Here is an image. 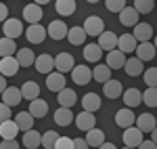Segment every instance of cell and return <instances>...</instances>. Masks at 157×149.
I'll list each match as a JSON object with an SVG mask.
<instances>
[{
  "label": "cell",
  "instance_id": "obj_1",
  "mask_svg": "<svg viewBox=\"0 0 157 149\" xmlns=\"http://www.w3.org/2000/svg\"><path fill=\"white\" fill-rule=\"evenodd\" d=\"M143 135H145V132H143L138 126H130V128H124L121 141H124L128 147H136V149H138V145L145 141V139H143Z\"/></svg>",
  "mask_w": 157,
  "mask_h": 149
},
{
  "label": "cell",
  "instance_id": "obj_2",
  "mask_svg": "<svg viewBox=\"0 0 157 149\" xmlns=\"http://www.w3.org/2000/svg\"><path fill=\"white\" fill-rule=\"evenodd\" d=\"M71 80L80 86H86L90 80H94V76H92V69L88 65H75L71 72Z\"/></svg>",
  "mask_w": 157,
  "mask_h": 149
},
{
  "label": "cell",
  "instance_id": "obj_3",
  "mask_svg": "<svg viewBox=\"0 0 157 149\" xmlns=\"http://www.w3.org/2000/svg\"><path fill=\"white\" fill-rule=\"evenodd\" d=\"M19 67H21V63L17 61V57H2V59H0V74L4 76V78L17 76Z\"/></svg>",
  "mask_w": 157,
  "mask_h": 149
},
{
  "label": "cell",
  "instance_id": "obj_4",
  "mask_svg": "<svg viewBox=\"0 0 157 149\" xmlns=\"http://www.w3.org/2000/svg\"><path fill=\"white\" fill-rule=\"evenodd\" d=\"M84 29L88 36H101L103 32H105V21L101 19V17H97V15H92V17H88L84 21Z\"/></svg>",
  "mask_w": 157,
  "mask_h": 149
},
{
  "label": "cell",
  "instance_id": "obj_5",
  "mask_svg": "<svg viewBox=\"0 0 157 149\" xmlns=\"http://www.w3.org/2000/svg\"><path fill=\"white\" fill-rule=\"evenodd\" d=\"M46 29H48V38H52V40H63V38H67V34H69L67 23H65V21H61V19L50 21Z\"/></svg>",
  "mask_w": 157,
  "mask_h": 149
},
{
  "label": "cell",
  "instance_id": "obj_6",
  "mask_svg": "<svg viewBox=\"0 0 157 149\" xmlns=\"http://www.w3.org/2000/svg\"><path fill=\"white\" fill-rule=\"evenodd\" d=\"M48 34V29H44L40 23H34L27 27V32H25V38H27V42H32V44H42L44 42V38Z\"/></svg>",
  "mask_w": 157,
  "mask_h": 149
},
{
  "label": "cell",
  "instance_id": "obj_7",
  "mask_svg": "<svg viewBox=\"0 0 157 149\" xmlns=\"http://www.w3.org/2000/svg\"><path fill=\"white\" fill-rule=\"evenodd\" d=\"M2 34L6 38H19L23 34V23L19 21V19H9V21H4L2 23Z\"/></svg>",
  "mask_w": 157,
  "mask_h": 149
},
{
  "label": "cell",
  "instance_id": "obj_8",
  "mask_svg": "<svg viewBox=\"0 0 157 149\" xmlns=\"http://www.w3.org/2000/svg\"><path fill=\"white\" fill-rule=\"evenodd\" d=\"M55 67H57V72H61V74L73 72L75 61H73V57L69 55V53H59V55L55 57Z\"/></svg>",
  "mask_w": 157,
  "mask_h": 149
},
{
  "label": "cell",
  "instance_id": "obj_9",
  "mask_svg": "<svg viewBox=\"0 0 157 149\" xmlns=\"http://www.w3.org/2000/svg\"><path fill=\"white\" fill-rule=\"evenodd\" d=\"M42 15H44V11L40 9V4H36V2H32V4H27V6H23V19H25V21H27L29 25L40 23Z\"/></svg>",
  "mask_w": 157,
  "mask_h": 149
},
{
  "label": "cell",
  "instance_id": "obj_10",
  "mask_svg": "<svg viewBox=\"0 0 157 149\" xmlns=\"http://www.w3.org/2000/svg\"><path fill=\"white\" fill-rule=\"evenodd\" d=\"M94 113L92 112H82L75 116V128H80V130H84V132H88V130H92L94 128Z\"/></svg>",
  "mask_w": 157,
  "mask_h": 149
},
{
  "label": "cell",
  "instance_id": "obj_11",
  "mask_svg": "<svg viewBox=\"0 0 157 149\" xmlns=\"http://www.w3.org/2000/svg\"><path fill=\"white\" fill-rule=\"evenodd\" d=\"M121 99H124V105L126 107H138L140 103H143V92L138 90V88H128V90H124V95H121Z\"/></svg>",
  "mask_w": 157,
  "mask_h": 149
},
{
  "label": "cell",
  "instance_id": "obj_12",
  "mask_svg": "<svg viewBox=\"0 0 157 149\" xmlns=\"http://www.w3.org/2000/svg\"><path fill=\"white\" fill-rule=\"evenodd\" d=\"M115 124L121 126V128H130V126L136 124V116L132 113L130 107H124V109H120L115 113Z\"/></svg>",
  "mask_w": 157,
  "mask_h": 149
},
{
  "label": "cell",
  "instance_id": "obj_13",
  "mask_svg": "<svg viewBox=\"0 0 157 149\" xmlns=\"http://www.w3.org/2000/svg\"><path fill=\"white\" fill-rule=\"evenodd\" d=\"M34 67H36L40 74H46V76L52 74V69H57V67H55V59H52L50 55H46V53H44V55H40V57H36Z\"/></svg>",
  "mask_w": 157,
  "mask_h": 149
},
{
  "label": "cell",
  "instance_id": "obj_14",
  "mask_svg": "<svg viewBox=\"0 0 157 149\" xmlns=\"http://www.w3.org/2000/svg\"><path fill=\"white\" fill-rule=\"evenodd\" d=\"M19 130H21V128H19V124H17L15 120L0 122V137H2V141H13V139L17 137Z\"/></svg>",
  "mask_w": 157,
  "mask_h": 149
},
{
  "label": "cell",
  "instance_id": "obj_15",
  "mask_svg": "<svg viewBox=\"0 0 157 149\" xmlns=\"http://www.w3.org/2000/svg\"><path fill=\"white\" fill-rule=\"evenodd\" d=\"M117 42H120V36H115L113 32H107V29L98 36V46L103 50H107V53L117 49Z\"/></svg>",
  "mask_w": 157,
  "mask_h": 149
},
{
  "label": "cell",
  "instance_id": "obj_16",
  "mask_svg": "<svg viewBox=\"0 0 157 149\" xmlns=\"http://www.w3.org/2000/svg\"><path fill=\"white\" fill-rule=\"evenodd\" d=\"M117 49H120L121 53H126V55L136 53V49H138V40L134 38V34H124V36H120Z\"/></svg>",
  "mask_w": 157,
  "mask_h": 149
},
{
  "label": "cell",
  "instance_id": "obj_17",
  "mask_svg": "<svg viewBox=\"0 0 157 149\" xmlns=\"http://www.w3.org/2000/svg\"><path fill=\"white\" fill-rule=\"evenodd\" d=\"M103 92H105L107 99H117V97L124 95V86H121L120 80H113V78H111L109 82L103 84Z\"/></svg>",
  "mask_w": 157,
  "mask_h": 149
},
{
  "label": "cell",
  "instance_id": "obj_18",
  "mask_svg": "<svg viewBox=\"0 0 157 149\" xmlns=\"http://www.w3.org/2000/svg\"><path fill=\"white\" fill-rule=\"evenodd\" d=\"M46 86H48V90H52V92H61V90L65 88V76L55 69L52 74L46 76Z\"/></svg>",
  "mask_w": 157,
  "mask_h": 149
},
{
  "label": "cell",
  "instance_id": "obj_19",
  "mask_svg": "<svg viewBox=\"0 0 157 149\" xmlns=\"http://www.w3.org/2000/svg\"><path fill=\"white\" fill-rule=\"evenodd\" d=\"M155 44L153 42H138V49H136V57L140 59V61H151V59H155Z\"/></svg>",
  "mask_w": 157,
  "mask_h": 149
},
{
  "label": "cell",
  "instance_id": "obj_20",
  "mask_svg": "<svg viewBox=\"0 0 157 149\" xmlns=\"http://www.w3.org/2000/svg\"><path fill=\"white\" fill-rule=\"evenodd\" d=\"M86 29L84 25H73V27H69V34H67V40H69V44H73V46H80V44H84L86 42Z\"/></svg>",
  "mask_w": 157,
  "mask_h": 149
},
{
  "label": "cell",
  "instance_id": "obj_21",
  "mask_svg": "<svg viewBox=\"0 0 157 149\" xmlns=\"http://www.w3.org/2000/svg\"><path fill=\"white\" fill-rule=\"evenodd\" d=\"M126 53H121L120 49L115 50H109L107 53V65L111 67V69H120V67H124L126 65Z\"/></svg>",
  "mask_w": 157,
  "mask_h": 149
},
{
  "label": "cell",
  "instance_id": "obj_22",
  "mask_svg": "<svg viewBox=\"0 0 157 149\" xmlns=\"http://www.w3.org/2000/svg\"><path fill=\"white\" fill-rule=\"evenodd\" d=\"M21 99H23V92H21V88H6L4 92H2V103H6V105H11V107H15V105H19L21 103Z\"/></svg>",
  "mask_w": 157,
  "mask_h": 149
},
{
  "label": "cell",
  "instance_id": "obj_23",
  "mask_svg": "<svg viewBox=\"0 0 157 149\" xmlns=\"http://www.w3.org/2000/svg\"><path fill=\"white\" fill-rule=\"evenodd\" d=\"M84 59L88 63H98L103 59V49L98 46V42H92V44L84 46Z\"/></svg>",
  "mask_w": 157,
  "mask_h": 149
},
{
  "label": "cell",
  "instance_id": "obj_24",
  "mask_svg": "<svg viewBox=\"0 0 157 149\" xmlns=\"http://www.w3.org/2000/svg\"><path fill=\"white\" fill-rule=\"evenodd\" d=\"M138 15H140V13L136 11L134 6H126V9L120 13V23L126 25V27H130V25H138Z\"/></svg>",
  "mask_w": 157,
  "mask_h": 149
},
{
  "label": "cell",
  "instance_id": "obj_25",
  "mask_svg": "<svg viewBox=\"0 0 157 149\" xmlns=\"http://www.w3.org/2000/svg\"><path fill=\"white\" fill-rule=\"evenodd\" d=\"M134 126H138L143 132H153L157 128V120L151 116V113H140L138 118H136V124Z\"/></svg>",
  "mask_w": 157,
  "mask_h": 149
},
{
  "label": "cell",
  "instance_id": "obj_26",
  "mask_svg": "<svg viewBox=\"0 0 157 149\" xmlns=\"http://www.w3.org/2000/svg\"><path fill=\"white\" fill-rule=\"evenodd\" d=\"M78 101V95L73 92L71 88H63L61 92H57V103L59 107H73Z\"/></svg>",
  "mask_w": 157,
  "mask_h": 149
},
{
  "label": "cell",
  "instance_id": "obj_27",
  "mask_svg": "<svg viewBox=\"0 0 157 149\" xmlns=\"http://www.w3.org/2000/svg\"><path fill=\"white\" fill-rule=\"evenodd\" d=\"M71 122H75V118H73L69 107H61L55 112V124L57 126H69Z\"/></svg>",
  "mask_w": 157,
  "mask_h": 149
},
{
  "label": "cell",
  "instance_id": "obj_28",
  "mask_svg": "<svg viewBox=\"0 0 157 149\" xmlns=\"http://www.w3.org/2000/svg\"><path fill=\"white\" fill-rule=\"evenodd\" d=\"M25 145V149H36L38 145H42V135L38 132V130H27V132H23V141H21Z\"/></svg>",
  "mask_w": 157,
  "mask_h": 149
},
{
  "label": "cell",
  "instance_id": "obj_29",
  "mask_svg": "<svg viewBox=\"0 0 157 149\" xmlns=\"http://www.w3.org/2000/svg\"><path fill=\"white\" fill-rule=\"evenodd\" d=\"M134 38H136L138 42H149V40L153 38V27H151L149 23L134 25Z\"/></svg>",
  "mask_w": 157,
  "mask_h": 149
},
{
  "label": "cell",
  "instance_id": "obj_30",
  "mask_svg": "<svg viewBox=\"0 0 157 149\" xmlns=\"http://www.w3.org/2000/svg\"><path fill=\"white\" fill-rule=\"evenodd\" d=\"M82 107H84L86 112H98L101 109V97H98L97 92H88L84 95V99H82Z\"/></svg>",
  "mask_w": 157,
  "mask_h": 149
},
{
  "label": "cell",
  "instance_id": "obj_31",
  "mask_svg": "<svg viewBox=\"0 0 157 149\" xmlns=\"http://www.w3.org/2000/svg\"><path fill=\"white\" fill-rule=\"evenodd\" d=\"M48 112V103L44 99H36V101H29V113L34 118H44Z\"/></svg>",
  "mask_w": 157,
  "mask_h": 149
},
{
  "label": "cell",
  "instance_id": "obj_32",
  "mask_svg": "<svg viewBox=\"0 0 157 149\" xmlns=\"http://www.w3.org/2000/svg\"><path fill=\"white\" fill-rule=\"evenodd\" d=\"M34 116L29 112H19L17 116H15V122L19 124V128L23 130V132H27V130H32V126H34Z\"/></svg>",
  "mask_w": 157,
  "mask_h": 149
},
{
  "label": "cell",
  "instance_id": "obj_33",
  "mask_svg": "<svg viewBox=\"0 0 157 149\" xmlns=\"http://www.w3.org/2000/svg\"><path fill=\"white\" fill-rule=\"evenodd\" d=\"M0 55L2 57H15L17 55V44H15L13 38L2 36V40H0Z\"/></svg>",
  "mask_w": 157,
  "mask_h": 149
},
{
  "label": "cell",
  "instance_id": "obj_34",
  "mask_svg": "<svg viewBox=\"0 0 157 149\" xmlns=\"http://www.w3.org/2000/svg\"><path fill=\"white\" fill-rule=\"evenodd\" d=\"M21 92H23V99H27V101H36V99H40V86H38L36 82H25L23 86H21Z\"/></svg>",
  "mask_w": 157,
  "mask_h": 149
},
{
  "label": "cell",
  "instance_id": "obj_35",
  "mask_svg": "<svg viewBox=\"0 0 157 149\" xmlns=\"http://www.w3.org/2000/svg\"><path fill=\"white\" fill-rule=\"evenodd\" d=\"M15 57H17V61L21 63V67H29V65L36 63V55L32 53V49H19Z\"/></svg>",
  "mask_w": 157,
  "mask_h": 149
},
{
  "label": "cell",
  "instance_id": "obj_36",
  "mask_svg": "<svg viewBox=\"0 0 157 149\" xmlns=\"http://www.w3.org/2000/svg\"><path fill=\"white\" fill-rule=\"evenodd\" d=\"M124 69H126V74L130 76V78H136V76L143 74V61H140L138 57L128 59V61H126V65H124Z\"/></svg>",
  "mask_w": 157,
  "mask_h": 149
},
{
  "label": "cell",
  "instance_id": "obj_37",
  "mask_svg": "<svg viewBox=\"0 0 157 149\" xmlns=\"http://www.w3.org/2000/svg\"><path fill=\"white\" fill-rule=\"evenodd\" d=\"M55 11L59 15H63V17H69V15L75 13V0H57Z\"/></svg>",
  "mask_w": 157,
  "mask_h": 149
},
{
  "label": "cell",
  "instance_id": "obj_38",
  "mask_svg": "<svg viewBox=\"0 0 157 149\" xmlns=\"http://www.w3.org/2000/svg\"><path fill=\"white\" fill-rule=\"evenodd\" d=\"M86 141H88L90 147H101V145L105 143V132L98 130V128H92V130L86 132Z\"/></svg>",
  "mask_w": 157,
  "mask_h": 149
},
{
  "label": "cell",
  "instance_id": "obj_39",
  "mask_svg": "<svg viewBox=\"0 0 157 149\" xmlns=\"http://www.w3.org/2000/svg\"><path fill=\"white\" fill-rule=\"evenodd\" d=\"M92 76H94L97 82H103V84H105V82L111 80V67H109L107 63H105V65H98L97 63V67L92 69Z\"/></svg>",
  "mask_w": 157,
  "mask_h": 149
},
{
  "label": "cell",
  "instance_id": "obj_40",
  "mask_svg": "<svg viewBox=\"0 0 157 149\" xmlns=\"http://www.w3.org/2000/svg\"><path fill=\"white\" fill-rule=\"evenodd\" d=\"M57 141H59V132L46 130V132L42 135V147L44 149H55L57 147Z\"/></svg>",
  "mask_w": 157,
  "mask_h": 149
},
{
  "label": "cell",
  "instance_id": "obj_41",
  "mask_svg": "<svg viewBox=\"0 0 157 149\" xmlns=\"http://www.w3.org/2000/svg\"><path fill=\"white\" fill-rule=\"evenodd\" d=\"M143 103L147 107H157V88L147 86V90L143 92Z\"/></svg>",
  "mask_w": 157,
  "mask_h": 149
},
{
  "label": "cell",
  "instance_id": "obj_42",
  "mask_svg": "<svg viewBox=\"0 0 157 149\" xmlns=\"http://www.w3.org/2000/svg\"><path fill=\"white\" fill-rule=\"evenodd\" d=\"M134 9L138 13H151L155 9V0H134Z\"/></svg>",
  "mask_w": 157,
  "mask_h": 149
},
{
  "label": "cell",
  "instance_id": "obj_43",
  "mask_svg": "<svg viewBox=\"0 0 157 149\" xmlns=\"http://www.w3.org/2000/svg\"><path fill=\"white\" fill-rule=\"evenodd\" d=\"M105 6L109 13H121L126 9V0H105Z\"/></svg>",
  "mask_w": 157,
  "mask_h": 149
},
{
  "label": "cell",
  "instance_id": "obj_44",
  "mask_svg": "<svg viewBox=\"0 0 157 149\" xmlns=\"http://www.w3.org/2000/svg\"><path fill=\"white\" fill-rule=\"evenodd\" d=\"M143 78H145V84H147V86L157 88V67H151V69H147V74L143 76Z\"/></svg>",
  "mask_w": 157,
  "mask_h": 149
},
{
  "label": "cell",
  "instance_id": "obj_45",
  "mask_svg": "<svg viewBox=\"0 0 157 149\" xmlns=\"http://www.w3.org/2000/svg\"><path fill=\"white\" fill-rule=\"evenodd\" d=\"M55 149H73V139H69V137H59L57 147H55Z\"/></svg>",
  "mask_w": 157,
  "mask_h": 149
},
{
  "label": "cell",
  "instance_id": "obj_46",
  "mask_svg": "<svg viewBox=\"0 0 157 149\" xmlns=\"http://www.w3.org/2000/svg\"><path fill=\"white\" fill-rule=\"evenodd\" d=\"M0 120H2V122L11 120V105H6V103L0 105Z\"/></svg>",
  "mask_w": 157,
  "mask_h": 149
},
{
  "label": "cell",
  "instance_id": "obj_47",
  "mask_svg": "<svg viewBox=\"0 0 157 149\" xmlns=\"http://www.w3.org/2000/svg\"><path fill=\"white\" fill-rule=\"evenodd\" d=\"M73 149H90L86 139H73Z\"/></svg>",
  "mask_w": 157,
  "mask_h": 149
},
{
  "label": "cell",
  "instance_id": "obj_48",
  "mask_svg": "<svg viewBox=\"0 0 157 149\" xmlns=\"http://www.w3.org/2000/svg\"><path fill=\"white\" fill-rule=\"evenodd\" d=\"M0 149H19V143H15V139L13 141H2Z\"/></svg>",
  "mask_w": 157,
  "mask_h": 149
},
{
  "label": "cell",
  "instance_id": "obj_49",
  "mask_svg": "<svg viewBox=\"0 0 157 149\" xmlns=\"http://www.w3.org/2000/svg\"><path fill=\"white\" fill-rule=\"evenodd\" d=\"M138 149H157V143H153V141L149 139V141H143V143L138 145Z\"/></svg>",
  "mask_w": 157,
  "mask_h": 149
},
{
  "label": "cell",
  "instance_id": "obj_50",
  "mask_svg": "<svg viewBox=\"0 0 157 149\" xmlns=\"http://www.w3.org/2000/svg\"><path fill=\"white\" fill-rule=\"evenodd\" d=\"M0 19H2V23H4V21H9V6H6V4H2V6H0Z\"/></svg>",
  "mask_w": 157,
  "mask_h": 149
},
{
  "label": "cell",
  "instance_id": "obj_51",
  "mask_svg": "<svg viewBox=\"0 0 157 149\" xmlns=\"http://www.w3.org/2000/svg\"><path fill=\"white\" fill-rule=\"evenodd\" d=\"M6 78H4V76H2V78H0V90H2V92H4V90H6Z\"/></svg>",
  "mask_w": 157,
  "mask_h": 149
},
{
  "label": "cell",
  "instance_id": "obj_52",
  "mask_svg": "<svg viewBox=\"0 0 157 149\" xmlns=\"http://www.w3.org/2000/svg\"><path fill=\"white\" fill-rule=\"evenodd\" d=\"M98 149H117V147H115L113 143H103V145H101Z\"/></svg>",
  "mask_w": 157,
  "mask_h": 149
},
{
  "label": "cell",
  "instance_id": "obj_53",
  "mask_svg": "<svg viewBox=\"0 0 157 149\" xmlns=\"http://www.w3.org/2000/svg\"><path fill=\"white\" fill-rule=\"evenodd\" d=\"M151 141H153V143H157V128L151 132Z\"/></svg>",
  "mask_w": 157,
  "mask_h": 149
},
{
  "label": "cell",
  "instance_id": "obj_54",
  "mask_svg": "<svg viewBox=\"0 0 157 149\" xmlns=\"http://www.w3.org/2000/svg\"><path fill=\"white\" fill-rule=\"evenodd\" d=\"M34 2H36V4H40V6H42V4H48L50 0H34Z\"/></svg>",
  "mask_w": 157,
  "mask_h": 149
},
{
  "label": "cell",
  "instance_id": "obj_55",
  "mask_svg": "<svg viewBox=\"0 0 157 149\" xmlns=\"http://www.w3.org/2000/svg\"><path fill=\"white\" fill-rule=\"evenodd\" d=\"M86 2H90V4H94V2H98V0H86Z\"/></svg>",
  "mask_w": 157,
  "mask_h": 149
},
{
  "label": "cell",
  "instance_id": "obj_56",
  "mask_svg": "<svg viewBox=\"0 0 157 149\" xmlns=\"http://www.w3.org/2000/svg\"><path fill=\"white\" fill-rule=\"evenodd\" d=\"M124 149H136V147H128V145H126V147H124Z\"/></svg>",
  "mask_w": 157,
  "mask_h": 149
},
{
  "label": "cell",
  "instance_id": "obj_57",
  "mask_svg": "<svg viewBox=\"0 0 157 149\" xmlns=\"http://www.w3.org/2000/svg\"><path fill=\"white\" fill-rule=\"evenodd\" d=\"M153 44H155V49H157V36H155V42H153Z\"/></svg>",
  "mask_w": 157,
  "mask_h": 149
}]
</instances>
